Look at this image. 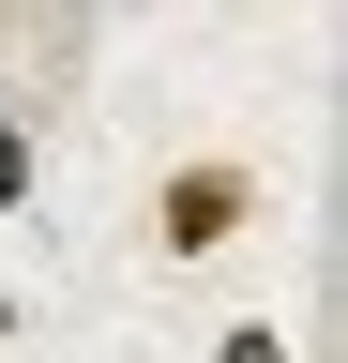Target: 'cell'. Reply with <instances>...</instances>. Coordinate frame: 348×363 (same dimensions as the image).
Segmentation results:
<instances>
[{"label": "cell", "instance_id": "obj_3", "mask_svg": "<svg viewBox=\"0 0 348 363\" xmlns=\"http://www.w3.org/2000/svg\"><path fill=\"white\" fill-rule=\"evenodd\" d=\"M212 363H288V333H273V318H228V333H212Z\"/></svg>", "mask_w": 348, "mask_h": 363}, {"label": "cell", "instance_id": "obj_4", "mask_svg": "<svg viewBox=\"0 0 348 363\" xmlns=\"http://www.w3.org/2000/svg\"><path fill=\"white\" fill-rule=\"evenodd\" d=\"M0 333H16V303H0Z\"/></svg>", "mask_w": 348, "mask_h": 363}, {"label": "cell", "instance_id": "obj_1", "mask_svg": "<svg viewBox=\"0 0 348 363\" xmlns=\"http://www.w3.org/2000/svg\"><path fill=\"white\" fill-rule=\"evenodd\" d=\"M242 227H257V167H242V152H167V167H152V257H167V272L228 257Z\"/></svg>", "mask_w": 348, "mask_h": 363}, {"label": "cell", "instance_id": "obj_2", "mask_svg": "<svg viewBox=\"0 0 348 363\" xmlns=\"http://www.w3.org/2000/svg\"><path fill=\"white\" fill-rule=\"evenodd\" d=\"M30 182H46V136H30V106H0V212H30Z\"/></svg>", "mask_w": 348, "mask_h": 363}]
</instances>
